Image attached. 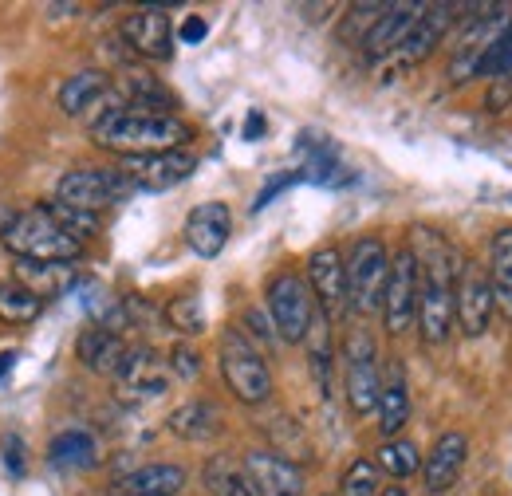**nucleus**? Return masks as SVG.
<instances>
[{
  "label": "nucleus",
  "mask_w": 512,
  "mask_h": 496,
  "mask_svg": "<svg viewBox=\"0 0 512 496\" xmlns=\"http://www.w3.org/2000/svg\"><path fill=\"white\" fill-rule=\"evenodd\" d=\"M95 146L123 154V158H146V154H166V150H186L193 142V126L178 115L162 111H138V107H115L99 123L91 126Z\"/></svg>",
  "instance_id": "obj_1"
},
{
  "label": "nucleus",
  "mask_w": 512,
  "mask_h": 496,
  "mask_svg": "<svg viewBox=\"0 0 512 496\" xmlns=\"http://www.w3.org/2000/svg\"><path fill=\"white\" fill-rule=\"evenodd\" d=\"M0 241L16 260H32V264H71L83 252V241L64 233L40 205L12 213L0 229Z\"/></svg>",
  "instance_id": "obj_2"
},
{
  "label": "nucleus",
  "mask_w": 512,
  "mask_h": 496,
  "mask_svg": "<svg viewBox=\"0 0 512 496\" xmlns=\"http://www.w3.org/2000/svg\"><path fill=\"white\" fill-rule=\"evenodd\" d=\"M217 367L229 386V394L241 406H264L272 398V367L264 351L237 327H225L217 339Z\"/></svg>",
  "instance_id": "obj_3"
},
{
  "label": "nucleus",
  "mask_w": 512,
  "mask_h": 496,
  "mask_svg": "<svg viewBox=\"0 0 512 496\" xmlns=\"http://www.w3.org/2000/svg\"><path fill=\"white\" fill-rule=\"evenodd\" d=\"M264 304H268V319L284 343H304L320 315L316 296L300 272H276L264 288Z\"/></svg>",
  "instance_id": "obj_4"
},
{
  "label": "nucleus",
  "mask_w": 512,
  "mask_h": 496,
  "mask_svg": "<svg viewBox=\"0 0 512 496\" xmlns=\"http://www.w3.org/2000/svg\"><path fill=\"white\" fill-rule=\"evenodd\" d=\"M379 390H383V367L371 331L355 327L343 339V394L355 418H367L379 410Z\"/></svg>",
  "instance_id": "obj_5"
},
{
  "label": "nucleus",
  "mask_w": 512,
  "mask_h": 496,
  "mask_svg": "<svg viewBox=\"0 0 512 496\" xmlns=\"http://www.w3.org/2000/svg\"><path fill=\"white\" fill-rule=\"evenodd\" d=\"M477 12H481V16H465L461 40H457V48H453V56H449V83H453V87H465V83L481 79L485 52L501 40V32L512 24L505 4H481Z\"/></svg>",
  "instance_id": "obj_6"
},
{
  "label": "nucleus",
  "mask_w": 512,
  "mask_h": 496,
  "mask_svg": "<svg viewBox=\"0 0 512 496\" xmlns=\"http://www.w3.org/2000/svg\"><path fill=\"white\" fill-rule=\"evenodd\" d=\"M347 260V300L355 315H375L383 311L386 276H390V252L379 237H359Z\"/></svg>",
  "instance_id": "obj_7"
},
{
  "label": "nucleus",
  "mask_w": 512,
  "mask_h": 496,
  "mask_svg": "<svg viewBox=\"0 0 512 496\" xmlns=\"http://www.w3.org/2000/svg\"><path fill=\"white\" fill-rule=\"evenodd\" d=\"M134 193V182H130L123 170H103V166H79V170H67L64 178L56 182V201L64 205H75L83 213H99L119 205L123 197Z\"/></svg>",
  "instance_id": "obj_8"
},
{
  "label": "nucleus",
  "mask_w": 512,
  "mask_h": 496,
  "mask_svg": "<svg viewBox=\"0 0 512 496\" xmlns=\"http://www.w3.org/2000/svg\"><path fill=\"white\" fill-rule=\"evenodd\" d=\"M418 264H414V252L410 248H398L390 256V276H386V292H383V327L386 335H406L414 323H418Z\"/></svg>",
  "instance_id": "obj_9"
},
{
  "label": "nucleus",
  "mask_w": 512,
  "mask_h": 496,
  "mask_svg": "<svg viewBox=\"0 0 512 496\" xmlns=\"http://www.w3.org/2000/svg\"><path fill=\"white\" fill-rule=\"evenodd\" d=\"M493 284L489 272L477 260H461L457 280H453V319L461 323V331L469 339H481L493 323Z\"/></svg>",
  "instance_id": "obj_10"
},
{
  "label": "nucleus",
  "mask_w": 512,
  "mask_h": 496,
  "mask_svg": "<svg viewBox=\"0 0 512 496\" xmlns=\"http://www.w3.org/2000/svg\"><path fill=\"white\" fill-rule=\"evenodd\" d=\"M308 288L316 296V308L327 323L343 319L351 311V300H347V260L335 245H320L312 256H308Z\"/></svg>",
  "instance_id": "obj_11"
},
{
  "label": "nucleus",
  "mask_w": 512,
  "mask_h": 496,
  "mask_svg": "<svg viewBox=\"0 0 512 496\" xmlns=\"http://www.w3.org/2000/svg\"><path fill=\"white\" fill-rule=\"evenodd\" d=\"M115 107H123V99H115L111 75L99 71V67L67 75L64 87H60V111H64L67 119H91V126H95Z\"/></svg>",
  "instance_id": "obj_12"
},
{
  "label": "nucleus",
  "mask_w": 512,
  "mask_h": 496,
  "mask_svg": "<svg viewBox=\"0 0 512 496\" xmlns=\"http://www.w3.org/2000/svg\"><path fill=\"white\" fill-rule=\"evenodd\" d=\"M119 36L142 60H170L174 56V24H170L166 8H134L130 16H123Z\"/></svg>",
  "instance_id": "obj_13"
},
{
  "label": "nucleus",
  "mask_w": 512,
  "mask_h": 496,
  "mask_svg": "<svg viewBox=\"0 0 512 496\" xmlns=\"http://www.w3.org/2000/svg\"><path fill=\"white\" fill-rule=\"evenodd\" d=\"M453 12H461V4H426L422 16L414 20V28L406 32V40L398 44V52L390 56L394 67H418L422 60H430L434 48L446 40L449 24L457 20Z\"/></svg>",
  "instance_id": "obj_14"
},
{
  "label": "nucleus",
  "mask_w": 512,
  "mask_h": 496,
  "mask_svg": "<svg viewBox=\"0 0 512 496\" xmlns=\"http://www.w3.org/2000/svg\"><path fill=\"white\" fill-rule=\"evenodd\" d=\"M241 461L253 477L256 496H304V489H308L304 469L276 449H249Z\"/></svg>",
  "instance_id": "obj_15"
},
{
  "label": "nucleus",
  "mask_w": 512,
  "mask_h": 496,
  "mask_svg": "<svg viewBox=\"0 0 512 496\" xmlns=\"http://www.w3.org/2000/svg\"><path fill=\"white\" fill-rule=\"evenodd\" d=\"M193 170H197V154H190V150L127 158V166H123V174L134 182V189H146V193H166V189L182 186Z\"/></svg>",
  "instance_id": "obj_16"
},
{
  "label": "nucleus",
  "mask_w": 512,
  "mask_h": 496,
  "mask_svg": "<svg viewBox=\"0 0 512 496\" xmlns=\"http://www.w3.org/2000/svg\"><path fill=\"white\" fill-rule=\"evenodd\" d=\"M229 233H233V213H229L225 201H201V205H193L190 217H186V245L201 260L221 256L225 245H229Z\"/></svg>",
  "instance_id": "obj_17"
},
{
  "label": "nucleus",
  "mask_w": 512,
  "mask_h": 496,
  "mask_svg": "<svg viewBox=\"0 0 512 496\" xmlns=\"http://www.w3.org/2000/svg\"><path fill=\"white\" fill-rule=\"evenodd\" d=\"M418 331L426 343H446L449 327H453V280L446 276H418Z\"/></svg>",
  "instance_id": "obj_18"
},
{
  "label": "nucleus",
  "mask_w": 512,
  "mask_h": 496,
  "mask_svg": "<svg viewBox=\"0 0 512 496\" xmlns=\"http://www.w3.org/2000/svg\"><path fill=\"white\" fill-rule=\"evenodd\" d=\"M465 457H469V437L446 430V434L434 441V449L422 457V481L430 496H442L457 485L461 469H465Z\"/></svg>",
  "instance_id": "obj_19"
},
{
  "label": "nucleus",
  "mask_w": 512,
  "mask_h": 496,
  "mask_svg": "<svg viewBox=\"0 0 512 496\" xmlns=\"http://www.w3.org/2000/svg\"><path fill=\"white\" fill-rule=\"evenodd\" d=\"M115 378L127 398H158L170 386V363H162L150 347H130Z\"/></svg>",
  "instance_id": "obj_20"
},
{
  "label": "nucleus",
  "mask_w": 512,
  "mask_h": 496,
  "mask_svg": "<svg viewBox=\"0 0 512 496\" xmlns=\"http://www.w3.org/2000/svg\"><path fill=\"white\" fill-rule=\"evenodd\" d=\"M426 4H386L383 16L375 20V28L363 40V56L371 63H383L398 52V44L406 40V32L414 28V20L422 16Z\"/></svg>",
  "instance_id": "obj_21"
},
{
  "label": "nucleus",
  "mask_w": 512,
  "mask_h": 496,
  "mask_svg": "<svg viewBox=\"0 0 512 496\" xmlns=\"http://www.w3.org/2000/svg\"><path fill=\"white\" fill-rule=\"evenodd\" d=\"M127 351L130 347L123 343V335L115 327H87L75 339V355L91 374H119Z\"/></svg>",
  "instance_id": "obj_22"
},
{
  "label": "nucleus",
  "mask_w": 512,
  "mask_h": 496,
  "mask_svg": "<svg viewBox=\"0 0 512 496\" xmlns=\"http://www.w3.org/2000/svg\"><path fill=\"white\" fill-rule=\"evenodd\" d=\"M115 496H178L186 489V469L170 465V461H154V465H138L127 477L115 481Z\"/></svg>",
  "instance_id": "obj_23"
},
{
  "label": "nucleus",
  "mask_w": 512,
  "mask_h": 496,
  "mask_svg": "<svg viewBox=\"0 0 512 496\" xmlns=\"http://www.w3.org/2000/svg\"><path fill=\"white\" fill-rule=\"evenodd\" d=\"M379 434L390 437L402 434L406 418H410V386H406V371L398 359H390L383 371V390H379Z\"/></svg>",
  "instance_id": "obj_24"
},
{
  "label": "nucleus",
  "mask_w": 512,
  "mask_h": 496,
  "mask_svg": "<svg viewBox=\"0 0 512 496\" xmlns=\"http://www.w3.org/2000/svg\"><path fill=\"white\" fill-rule=\"evenodd\" d=\"M489 284H493V311L512 323V229H497L489 241Z\"/></svg>",
  "instance_id": "obj_25"
},
{
  "label": "nucleus",
  "mask_w": 512,
  "mask_h": 496,
  "mask_svg": "<svg viewBox=\"0 0 512 496\" xmlns=\"http://www.w3.org/2000/svg\"><path fill=\"white\" fill-rule=\"evenodd\" d=\"M166 426H170V434L182 437V441H213L225 430L221 426V410L213 402H205V398H193L186 406H178Z\"/></svg>",
  "instance_id": "obj_26"
},
{
  "label": "nucleus",
  "mask_w": 512,
  "mask_h": 496,
  "mask_svg": "<svg viewBox=\"0 0 512 496\" xmlns=\"http://www.w3.org/2000/svg\"><path fill=\"white\" fill-rule=\"evenodd\" d=\"M205 489H209V496H256L245 461H237L229 453L209 457V465H205Z\"/></svg>",
  "instance_id": "obj_27"
},
{
  "label": "nucleus",
  "mask_w": 512,
  "mask_h": 496,
  "mask_svg": "<svg viewBox=\"0 0 512 496\" xmlns=\"http://www.w3.org/2000/svg\"><path fill=\"white\" fill-rule=\"evenodd\" d=\"M48 461L60 465V469H91V465L99 461L95 437L83 434V430H67V434L52 437V445H48Z\"/></svg>",
  "instance_id": "obj_28"
},
{
  "label": "nucleus",
  "mask_w": 512,
  "mask_h": 496,
  "mask_svg": "<svg viewBox=\"0 0 512 496\" xmlns=\"http://www.w3.org/2000/svg\"><path fill=\"white\" fill-rule=\"evenodd\" d=\"M44 311V296H36L32 288H24L16 276L0 280V319L4 323H32Z\"/></svg>",
  "instance_id": "obj_29"
},
{
  "label": "nucleus",
  "mask_w": 512,
  "mask_h": 496,
  "mask_svg": "<svg viewBox=\"0 0 512 496\" xmlns=\"http://www.w3.org/2000/svg\"><path fill=\"white\" fill-rule=\"evenodd\" d=\"M375 465H379V473L394 477V481L402 485L406 477H414V473L422 469V453H418V445H414V441H406V437H390V441L379 445Z\"/></svg>",
  "instance_id": "obj_30"
},
{
  "label": "nucleus",
  "mask_w": 512,
  "mask_h": 496,
  "mask_svg": "<svg viewBox=\"0 0 512 496\" xmlns=\"http://www.w3.org/2000/svg\"><path fill=\"white\" fill-rule=\"evenodd\" d=\"M123 95H127V107H138V111H162V115H170V91L154 79V75H127L123 79Z\"/></svg>",
  "instance_id": "obj_31"
},
{
  "label": "nucleus",
  "mask_w": 512,
  "mask_h": 496,
  "mask_svg": "<svg viewBox=\"0 0 512 496\" xmlns=\"http://www.w3.org/2000/svg\"><path fill=\"white\" fill-rule=\"evenodd\" d=\"M40 209L64 229V233H71L75 241H87V237H95L99 233V225H103V217L99 213H83V209H75V205H64V201H40Z\"/></svg>",
  "instance_id": "obj_32"
},
{
  "label": "nucleus",
  "mask_w": 512,
  "mask_h": 496,
  "mask_svg": "<svg viewBox=\"0 0 512 496\" xmlns=\"http://www.w3.org/2000/svg\"><path fill=\"white\" fill-rule=\"evenodd\" d=\"M383 493V473L371 457H355L343 477H339V496H379Z\"/></svg>",
  "instance_id": "obj_33"
},
{
  "label": "nucleus",
  "mask_w": 512,
  "mask_h": 496,
  "mask_svg": "<svg viewBox=\"0 0 512 496\" xmlns=\"http://www.w3.org/2000/svg\"><path fill=\"white\" fill-rule=\"evenodd\" d=\"M166 319H170V327L182 331V335H201V331H205V311H201V300H197L193 292L174 296V300L166 304Z\"/></svg>",
  "instance_id": "obj_34"
},
{
  "label": "nucleus",
  "mask_w": 512,
  "mask_h": 496,
  "mask_svg": "<svg viewBox=\"0 0 512 496\" xmlns=\"http://www.w3.org/2000/svg\"><path fill=\"white\" fill-rule=\"evenodd\" d=\"M386 4H351L347 8V20H343V28H339V36L347 40V44H359L363 48V40H367V32L375 28V20L383 16Z\"/></svg>",
  "instance_id": "obj_35"
},
{
  "label": "nucleus",
  "mask_w": 512,
  "mask_h": 496,
  "mask_svg": "<svg viewBox=\"0 0 512 496\" xmlns=\"http://www.w3.org/2000/svg\"><path fill=\"white\" fill-rule=\"evenodd\" d=\"M481 79H509L512 83V24L501 32V40L485 52V63H481Z\"/></svg>",
  "instance_id": "obj_36"
},
{
  "label": "nucleus",
  "mask_w": 512,
  "mask_h": 496,
  "mask_svg": "<svg viewBox=\"0 0 512 496\" xmlns=\"http://www.w3.org/2000/svg\"><path fill=\"white\" fill-rule=\"evenodd\" d=\"M197 363H201V359H197V351H193V347H174V351H170V374H178L182 382L197 378V371H201Z\"/></svg>",
  "instance_id": "obj_37"
},
{
  "label": "nucleus",
  "mask_w": 512,
  "mask_h": 496,
  "mask_svg": "<svg viewBox=\"0 0 512 496\" xmlns=\"http://www.w3.org/2000/svg\"><path fill=\"white\" fill-rule=\"evenodd\" d=\"M0 445H4V465H8V473L24 477V441H20L16 434H8Z\"/></svg>",
  "instance_id": "obj_38"
},
{
  "label": "nucleus",
  "mask_w": 512,
  "mask_h": 496,
  "mask_svg": "<svg viewBox=\"0 0 512 496\" xmlns=\"http://www.w3.org/2000/svg\"><path fill=\"white\" fill-rule=\"evenodd\" d=\"M205 36H209V24H205L201 16H186L182 28H178V40H182V44H201Z\"/></svg>",
  "instance_id": "obj_39"
},
{
  "label": "nucleus",
  "mask_w": 512,
  "mask_h": 496,
  "mask_svg": "<svg viewBox=\"0 0 512 496\" xmlns=\"http://www.w3.org/2000/svg\"><path fill=\"white\" fill-rule=\"evenodd\" d=\"M509 103H512V83H509V79H497V83L489 87V99H485V107L497 115V111H505Z\"/></svg>",
  "instance_id": "obj_40"
},
{
  "label": "nucleus",
  "mask_w": 512,
  "mask_h": 496,
  "mask_svg": "<svg viewBox=\"0 0 512 496\" xmlns=\"http://www.w3.org/2000/svg\"><path fill=\"white\" fill-rule=\"evenodd\" d=\"M292 182H296V174H284V178H272L268 186H264V189H260V193H256V201H253V209H256V213H260V209H264V205H268V201H272L276 193H284V189L292 186Z\"/></svg>",
  "instance_id": "obj_41"
},
{
  "label": "nucleus",
  "mask_w": 512,
  "mask_h": 496,
  "mask_svg": "<svg viewBox=\"0 0 512 496\" xmlns=\"http://www.w3.org/2000/svg\"><path fill=\"white\" fill-rule=\"evenodd\" d=\"M260 134H264V115L253 111V115H249V123H245V142H256Z\"/></svg>",
  "instance_id": "obj_42"
},
{
  "label": "nucleus",
  "mask_w": 512,
  "mask_h": 496,
  "mask_svg": "<svg viewBox=\"0 0 512 496\" xmlns=\"http://www.w3.org/2000/svg\"><path fill=\"white\" fill-rule=\"evenodd\" d=\"M12 363H16V355H12V351H4V355H0V374L12 371Z\"/></svg>",
  "instance_id": "obj_43"
},
{
  "label": "nucleus",
  "mask_w": 512,
  "mask_h": 496,
  "mask_svg": "<svg viewBox=\"0 0 512 496\" xmlns=\"http://www.w3.org/2000/svg\"><path fill=\"white\" fill-rule=\"evenodd\" d=\"M379 496H410V493H406V489H402V485L394 481V485H386V489H383V493H379Z\"/></svg>",
  "instance_id": "obj_44"
},
{
  "label": "nucleus",
  "mask_w": 512,
  "mask_h": 496,
  "mask_svg": "<svg viewBox=\"0 0 512 496\" xmlns=\"http://www.w3.org/2000/svg\"><path fill=\"white\" fill-rule=\"evenodd\" d=\"M320 496H331V493H320Z\"/></svg>",
  "instance_id": "obj_45"
}]
</instances>
